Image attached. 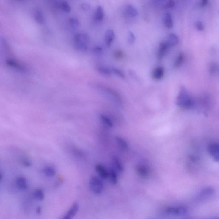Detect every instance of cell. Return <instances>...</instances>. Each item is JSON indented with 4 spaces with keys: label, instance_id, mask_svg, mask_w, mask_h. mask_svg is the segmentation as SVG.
Masks as SVG:
<instances>
[{
    "label": "cell",
    "instance_id": "cell-1",
    "mask_svg": "<svg viewBox=\"0 0 219 219\" xmlns=\"http://www.w3.org/2000/svg\"><path fill=\"white\" fill-rule=\"evenodd\" d=\"M176 104L179 107L185 109H191L193 107V101L189 95L186 89L181 87L176 99Z\"/></svg>",
    "mask_w": 219,
    "mask_h": 219
},
{
    "label": "cell",
    "instance_id": "cell-2",
    "mask_svg": "<svg viewBox=\"0 0 219 219\" xmlns=\"http://www.w3.org/2000/svg\"><path fill=\"white\" fill-rule=\"evenodd\" d=\"M90 42V38L86 33L80 32L75 34L74 36V46L79 51L83 52L87 50Z\"/></svg>",
    "mask_w": 219,
    "mask_h": 219
},
{
    "label": "cell",
    "instance_id": "cell-3",
    "mask_svg": "<svg viewBox=\"0 0 219 219\" xmlns=\"http://www.w3.org/2000/svg\"><path fill=\"white\" fill-rule=\"evenodd\" d=\"M95 88L101 90V92L105 94L106 95L109 97L112 100L115 101L116 103L121 104L122 99L119 94L113 89L105 87L101 85L96 84Z\"/></svg>",
    "mask_w": 219,
    "mask_h": 219
},
{
    "label": "cell",
    "instance_id": "cell-4",
    "mask_svg": "<svg viewBox=\"0 0 219 219\" xmlns=\"http://www.w3.org/2000/svg\"><path fill=\"white\" fill-rule=\"evenodd\" d=\"M89 187L91 191L97 194L101 193L104 189V185L101 180L95 176L90 179Z\"/></svg>",
    "mask_w": 219,
    "mask_h": 219
},
{
    "label": "cell",
    "instance_id": "cell-5",
    "mask_svg": "<svg viewBox=\"0 0 219 219\" xmlns=\"http://www.w3.org/2000/svg\"><path fill=\"white\" fill-rule=\"evenodd\" d=\"M167 214L173 215H184L187 213V209L185 207H169L165 210Z\"/></svg>",
    "mask_w": 219,
    "mask_h": 219
},
{
    "label": "cell",
    "instance_id": "cell-6",
    "mask_svg": "<svg viewBox=\"0 0 219 219\" xmlns=\"http://www.w3.org/2000/svg\"><path fill=\"white\" fill-rule=\"evenodd\" d=\"M209 154L215 161L218 162L219 159V145L218 143H213L208 147Z\"/></svg>",
    "mask_w": 219,
    "mask_h": 219
},
{
    "label": "cell",
    "instance_id": "cell-7",
    "mask_svg": "<svg viewBox=\"0 0 219 219\" xmlns=\"http://www.w3.org/2000/svg\"><path fill=\"white\" fill-rule=\"evenodd\" d=\"M79 208V206L78 202L73 203L69 210L63 217V219H71L73 218L77 214Z\"/></svg>",
    "mask_w": 219,
    "mask_h": 219
},
{
    "label": "cell",
    "instance_id": "cell-8",
    "mask_svg": "<svg viewBox=\"0 0 219 219\" xmlns=\"http://www.w3.org/2000/svg\"><path fill=\"white\" fill-rule=\"evenodd\" d=\"M168 48V47L166 42H161L160 43L159 50L157 53V59L158 60H161L163 59Z\"/></svg>",
    "mask_w": 219,
    "mask_h": 219
},
{
    "label": "cell",
    "instance_id": "cell-9",
    "mask_svg": "<svg viewBox=\"0 0 219 219\" xmlns=\"http://www.w3.org/2000/svg\"><path fill=\"white\" fill-rule=\"evenodd\" d=\"M169 48L176 46L179 42V38L176 35L173 34H171L168 36L166 42Z\"/></svg>",
    "mask_w": 219,
    "mask_h": 219
},
{
    "label": "cell",
    "instance_id": "cell-10",
    "mask_svg": "<svg viewBox=\"0 0 219 219\" xmlns=\"http://www.w3.org/2000/svg\"><path fill=\"white\" fill-rule=\"evenodd\" d=\"M95 170L99 174L101 178L104 179H106L109 177V173L104 166L100 164H98L95 166Z\"/></svg>",
    "mask_w": 219,
    "mask_h": 219
},
{
    "label": "cell",
    "instance_id": "cell-11",
    "mask_svg": "<svg viewBox=\"0 0 219 219\" xmlns=\"http://www.w3.org/2000/svg\"><path fill=\"white\" fill-rule=\"evenodd\" d=\"M164 68L161 67H158L155 68L152 73V77L153 79L156 80H159L161 79L164 77Z\"/></svg>",
    "mask_w": 219,
    "mask_h": 219
},
{
    "label": "cell",
    "instance_id": "cell-12",
    "mask_svg": "<svg viewBox=\"0 0 219 219\" xmlns=\"http://www.w3.org/2000/svg\"><path fill=\"white\" fill-rule=\"evenodd\" d=\"M114 39V33L112 30L109 29L106 31L105 36L106 45L108 47L111 46Z\"/></svg>",
    "mask_w": 219,
    "mask_h": 219
},
{
    "label": "cell",
    "instance_id": "cell-13",
    "mask_svg": "<svg viewBox=\"0 0 219 219\" xmlns=\"http://www.w3.org/2000/svg\"><path fill=\"white\" fill-rule=\"evenodd\" d=\"M16 185L22 191H26L28 188L27 180L25 177L20 176L16 180Z\"/></svg>",
    "mask_w": 219,
    "mask_h": 219
},
{
    "label": "cell",
    "instance_id": "cell-14",
    "mask_svg": "<svg viewBox=\"0 0 219 219\" xmlns=\"http://www.w3.org/2000/svg\"><path fill=\"white\" fill-rule=\"evenodd\" d=\"M34 17L35 21L39 24H43L45 18L42 11L40 9H37L34 13Z\"/></svg>",
    "mask_w": 219,
    "mask_h": 219
},
{
    "label": "cell",
    "instance_id": "cell-15",
    "mask_svg": "<svg viewBox=\"0 0 219 219\" xmlns=\"http://www.w3.org/2000/svg\"><path fill=\"white\" fill-rule=\"evenodd\" d=\"M99 119L104 126L109 128H111L113 126V122L111 119L107 116L104 114H101L100 115Z\"/></svg>",
    "mask_w": 219,
    "mask_h": 219
},
{
    "label": "cell",
    "instance_id": "cell-16",
    "mask_svg": "<svg viewBox=\"0 0 219 219\" xmlns=\"http://www.w3.org/2000/svg\"><path fill=\"white\" fill-rule=\"evenodd\" d=\"M97 70L100 74L105 76H110L112 74L111 68L103 66H98Z\"/></svg>",
    "mask_w": 219,
    "mask_h": 219
},
{
    "label": "cell",
    "instance_id": "cell-17",
    "mask_svg": "<svg viewBox=\"0 0 219 219\" xmlns=\"http://www.w3.org/2000/svg\"><path fill=\"white\" fill-rule=\"evenodd\" d=\"M104 13L103 8L101 6L97 7L95 13V19L97 21L100 22L104 19Z\"/></svg>",
    "mask_w": 219,
    "mask_h": 219
},
{
    "label": "cell",
    "instance_id": "cell-18",
    "mask_svg": "<svg viewBox=\"0 0 219 219\" xmlns=\"http://www.w3.org/2000/svg\"><path fill=\"white\" fill-rule=\"evenodd\" d=\"M164 24L166 27L171 28L173 27V21L172 16L169 13H167L164 15Z\"/></svg>",
    "mask_w": 219,
    "mask_h": 219
},
{
    "label": "cell",
    "instance_id": "cell-19",
    "mask_svg": "<svg viewBox=\"0 0 219 219\" xmlns=\"http://www.w3.org/2000/svg\"><path fill=\"white\" fill-rule=\"evenodd\" d=\"M110 182L113 185H116L118 182L117 173L115 169H110L109 173V177Z\"/></svg>",
    "mask_w": 219,
    "mask_h": 219
},
{
    "label": "cell",
    "instance_id": "cell-20",
    "mask_svg": "<svg viewBox=\"0 0 219 219\" xmlns=\"http://www.w3.org/2000/svg\"><path fill=\"white\" fill-rule=\"evenodd\" d=\"M138 174L143 178H146L148 175V171L146 167L143 166H138L137 168Z\"/></svg>",
    "mask_w": 219,
    "mask_h": 219
},
{
    "label": "cell",
    "instance_id": "cell-21",
    "mask_svg": "<svg viewBox=\"0 0 219 219\" xmlns=\"http://www.w3.org/2000/svg\"><path fill=\"white\" fill-rule=\"evenodd\" d=\"M214 193V190L212 188L208 187L202 190L200 194V197L201 198H207L212 196Z\"/></svg>",
    "mask_w": 219,
    "mask_h": 219
},
{
    "label": "cell",
    "instance_id": "cell-22",
    "mask_svg": "<svg viewBox=\"0 0 219 219\" xmlns=\"http://www.w3.org/2000/svg\"><path fill=\"white\" fill-rule=\"evenodd\" d=\"M113 160L116 170L119 173H122L124 170V167L120 160L116 157H115L113 158Z\"/></svg>",
    "mask_w": 219,
    "mask_h": 219
},
{
    "label": "cell",
    "instance_id": "cell-23",
    "mask_svg": "<svg viewBox=\"0 0 219 219\" xmlns=\"http://www.w3.org/2000/svg\"><path fill=\"white\" fill-rule=\"evenodd\" d=\"M44 174L48 177H52L56 174V170L54 168L50 166L46 167L43 169Z\"/></svg>",
    "mask_w": 219,
    "mask_h": 219
},
{
    "label": "cell",
    "instance_id": "cell-24",
    "mask_svg": "<svg viewBox=\"0 0 219 219\" xmlns=\"http://www.w3.org/2000/svg\"><path fill=\"white\" fill-rule=\"evenodd\" d=\"M116 140L118 146L123 149H127L128 148V144L127 142L123 138L120 137H117L116 138Z\"/></svg>",
    "mask_w": 219,
    "mask_h": 219
},
{
    "label": "cell",
    "instance_id": "cell-25",
    "mask_svg": "<svg viewBox=\"0 0 219 219\" xmlns=\"http://www.w3.org/2000/svg\"><path fill=\"white\" fill-rule=\"evenodd\" d=\"M184 58H185V54L184 53L181 52L177 56L175 61V62L174 64V68H177L181 66L184 62Z\"/></svg>",
    "mask_w": 219,
    "mask_h": 219
},
{
    "label": "cell",
    "instance_id": "cell-26",
    "mask_svg": "<svg viewBox=\"0 0 219 219\" xmlns=\"http://www.w3.org/2000/svg\"><path fill=\"white\" fill-rule=\"evenodd\" d=\"M34 197L38 200L42 201L44 200L45 195L44 192L40 189H37L34 192L33 194Z\"/></svg>",
    "mask_w": 219,
    "mask_h": 219
},
{
    "label": "cell",
    "instance_id": "cell-27",
    "mask_svg": "<svg viewBox=\"0 0 219 219\" xmlns=\"http://www.w3.org/2000/svg\"><path fill=\"white\" fill-rule=\"evenodd\" d=\"M127 12L129 15L132 17H135L138 14L137 10L133 5L129 4L127 7Z\"/></svg>",
    "mask_w": 219,
    "mask_h": 219
},
{
    "label": "cell",
    "instance_id": "cell-28",
    "mask_svg": "<svg viewBox=\"0 0 219 219\" xmlns=\"http://www.w3.org/2000/svg\"><path fill=\"white\" fill-rule=\"evenodd\" d=\"M112 73L115 75L117 77L121 78L122 79H124L125 78V75L123 72L120 69L116 68H111Z\"/></svg>",
    "mask_w": 219,
    "mask_h": 219
},
{
    "label": "cell",
    "instance_id": "cell-29",
    "mask_svg": "<svg viewBox=\"0 0 219 219\" xmlns=\"http://www.w3.org/2000/svg\"><path fill=\"white\" fill-rule=\"evenodd\" d=\"M69 25L73 28H77L79 26V20L75 18H70L69 20Z\"/></svg>",
    "mask_w": 219,
    "mask_h": 219
},
{
    "label": "cell",
    "instance_id": "cell-30",
    "mask_svg": "<svg viewBox=\"0 0 219 219\" xmlns=\"http://www.w3.org/2000/svg\"><path fill=\"white\" fill-rule=\"evenodd\" d=\"M93 52L96 55H102L103 54V49L100 46H97L94 48Z\"/></svg>",
    "mask_w": 219,
    "mask_h": 219
},
{
    "label": "cell",
    "instance_id": "cell-31",
    "mask_svg": "<svg viewBox=\"0 0 219 219\" xmlns=\"http://www.w3.org/2000/svg\"><path fill=\"white\" fill-rule=\"evenodd\" d=\"M62 9L66 13H69L71 11V7L67 1H63L61 4Z\"/></svg>",
    "mask_w": 219,
    "mask_h": 219
},
{
    "label": "cell",
    "instance_id": "cell-32",
    "mask_svg": "<svg viewBox=\"0 0 219 219\" xmlns=\"http://www.w3.org/2000/svg\"><path fill=\"white\" fill-rule=\"evenodd\" d=\"M114 56L116 60H121L123 58L124 56V53L121 50H118L115 51L114 52Z\"/></svg>",
    "mask_w": 219,
    "mask_h": 219
},
{
    "label": "cell",
    "instance_id": "cell-33",
    "mask_svg": "<svg viewBox=\"0 0 219 219\" xmlns=\"http://www.w3.org/2000/svg\"><path fill=\"white\" fill-rule=\"evenodd\" d=\"M128 43L130 44H133L135 42V35L132 31H130L128 32Z\"/></svg>",
    "mask_w": 219,
    "mask_h": 219
},
{
    "label": "cell",
    "instance_id": "cell-34",
    "mask_svg": "<svg viewBox=\"0 0 219 219\" xmlns=\"http://www.w3.org/2000/svg\"><path fill=\"white\" fill-rule=\"evenodd\" d=\"M218 67L215 63L212 62L210 67V73L212 75H214L217 73Z\"/></svg>",
    "mask_w": 219,
    "mask_h": 219
},
{
    "label": "cell",
    "instance_id": "cell-35",
    "mask_svg": "<svg viewBox=\"0 0 219 219\" xmlns=\"http://www.w3.org/2000/svg\"><path fill=\"white\" fill-rule=\"evenodd\" d=\"M175 5V3L174 0H169L167 1L166 4V7L169 8L173 7Z\"/></svg>",
    "mask_w": 219,
    "mask_h": 219
},
{
    "label": "cell",
    "instance_id": "cell-36",
    "mask_svg": "<svg viewBox=\"0 0 219 219\" xmlns=\"http://www.w3.org/2000/svg\"><path fill=\"white\" fill-rule=\"evenodd\" d=\"M196 27L198 30L202 31L204 29V26L203 23L201 21H198L196 23Z\"/></svg>",
    "mask_w": 219,
    "mask_h": 219
},
{
    "label": "cell",
    "instance_id": "cell-37",
    "mask_svg": "<svg viewBox=\"0 0 219 219\" xmlns=\"http://www.w3.org/2000/svg\"><path fill=\"white\" fill-rule=\"evenodd\" d=\"M22 164L26 167H29L31 166V163L30 161L27 159H23L22 160Z\"/></svg>",
    "mask_w": 219,
    "mask_h": 219
},
{
    "label": "cell",
    "instance_id": "cell-38",
    "mask_svg": "<svg viewBox=\"0 0 219 219\" xmlns=\"http://www.w3.org/2000/svg\"><path fill=\"white\" fill-rule=\"evenodd\" d=\"M81 7L83 10H85V11H88L90 9V6H89V4H87V3H85L81 4Z\"/></svg>",
    "mask_w": 219,
    "mask_h": 219
},
{
    "label": "cell",
    "instance_id": "cell-39",
    "mask_svg": "<svg viewBox=\"0 0 219 219\" xmlns=\"http://www.w3.org/2000/svg\"><path fill=\"white\" fill-rule=\"evenodd\" d=\"M208 3V0H200V4L202 7L206 6Z\"/></svg>",
    "mask_w": 219,
    "mask_h": 219
},
{
    "label": "cell",
    "instance_id": "cell-40",
    "mask_svg": "<svg viewBox=\"0 0 219 219\" xmlns=\"http://www.w3.org/2000/svg\"><path fill=\"white\" fill-rule=\"evenodd\" d=\"M36 213L38 214H40L42 212V208L40 206L38 207L36 209Z\"/></svg>",
    "mask_w": 219,
    "mask_h": 219
},
{
    "label": "cell",
    "instance_id": "cell-41",
    "mask_svg": "<svg viewBox=\"0 0 219 219\" xmlns=\"http://www.w3.org/2000/svg\"><path fill=\"white\" fill-rule=\"evenodd\" d=\"M2 175L1 174V173H0V181H1V180L2 179Z\"/></svg>",
    "mask_w": 219,
    "mask_h": 219
},
{
    "label": "cell",
    "instance_id": "cell-42",
    "mask_svg": "<svg viewBox=\"0 0 219 219\" xmlns=\"http://www.w3.org/2000/svg\"><path fill=\"white\" fill-rule=\"evenodd\" d=\"M18 1H21V0H18Z\"/></svg>",
    "mask_w": 219,
    "mask_h": 219
}]
</instances>
